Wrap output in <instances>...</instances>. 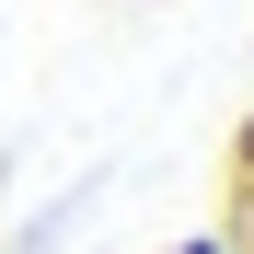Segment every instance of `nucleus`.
Here are the masks:
<instances>
[{
  "mask_svg": "<svg viewBox=\"0 0 254 254\" xmlns=\"http://www.w3.org/2000/svg\"><path fill=\"white\" fill-rule=\"evenodd\" d=\"M162 254H231V243L220 231H185V243H162Z\"/></svg>",
  "mask_w": 254,
  "mask_h": 254,
  "instance_id": "3",
  "label": "nucleus"
},
{
  "mask_svg": "<svg viewBox=\"0 0 254 254\" xmlns=\"http://www.w3.org/2000/svg\"><path fill=\"white\" fill-rule=\"evenodd\" d=\"M231 174H254V104L231 116Z\"/></svg>",
  "mask_w": 254,
  "mask_h": 254,
  "instance_id": "2",
  "label": "nucleus"
},
{
  "mask_svg": "<svg viewBox=\"0 0 254 254\" xmlns=\"http://www.w3.org/2000/svg\"><path fill=\"white\" fill-rule=\"evenodd\" d=\"M220 243H231V254H254V196H231V208H220Z\"/></svg>",
  "mask_w": 254,
  "mask_h": 254,
  "instance_id": "1",
  "label": "nucleus"
}]
</instances>
